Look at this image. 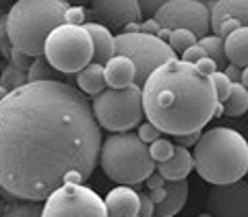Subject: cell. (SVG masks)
Returning a JSON list of instances; mask_svg holds the SVG:
<instances>
[{"label":"cell","instance_id":"1","mask_svg":"<svg viewBox=\"0 0 248 217\" xmlns=\"http://www.w3.org/2000/svg\"><path fill=\"white\" fill-rule=\"evenodd\" d=\"M102 141L79 89L64 81L25 83L0 97V188L21 201H44L66 172L91 178Z\"/></svg>","mask_w":248,"mask_h":217},{"label":"cell","instance_id":"2","mask_svg":"<svg viewBox=\"0 0 248 217\" xmlns=\"http://www.w3.org/2000/svg\"><path fill=\"white\" fill-rule=\"evenodd\" d=\"M143 116L159 133L188 135L207 126L217 99L209 77L180 58L168 60L147 77L141 87Z\"/></svg>","mask_w":248,"mask_h":217},{"label":"cell","instance_id":"3","mask_svg":"<svg viewBox=\"0 0 248 217\" xmlns=\"http://www.w3.org/2000/svg\"><path fill=\"white\" fill-rule=\"evenodd\" d=\"M197 174L209 184H232L248 172L246 139L234 128L215 126L201 133L192 151Z\"/></svg>","mask_w":248,"mask_h":217},{"label":"cell","instance_id":"4","mask_svg":"<svg viewBox=\"0 0 248 217\" xmlns=\"http://www.w3.org/2000/svg\"><path fill=\"white\" fill-rule=\"evenodd\" d=\"M68 4L64 0H17L6 13V33L13 48L44 56V44L52 29L64 23Z\"/></svg>","mask_w":248,"mask_h":217},{"label":"cell","instance_id":"5","mask_svg":"<svg viewBox=\"0 0 248 217\" xmlns=\"http://www.w3.org/2000/svg\"><path fill=\"white\" fill-rule=\"evenodd\" d=\"M97 164L110 180L122 186L141 184L151 172H155V161L151 159L147 145L130 130L114 133L102 141Z\"/></svg>","mask_w":248,"mask_h":217},{"label":"cell","instance_id":"6","mask_svg":"<svg viewBox=\"0 0 248 217\" xmlns=\"http://www.w3.org/2000/svg\"><path fill=\"white\" fill-rule=\"evenodd\" d=\"M91 114L99 128L110 133H128L141 124L143 104L141 87L130 85L124 89H104L91 102Z\"/></svg>","mask_w":248,"mask_h":217},{"label":"cell","instance_id":"7","mask_svg":"<svg viewBox=\"0 0 248 217\" xmlns=\"http://www.w3.org/2000/svg\"><path fill=\"white\" fill-rule=\"evenodd\" d=\"M44 58L60 75H77L91 62L93 44L83 25L62 23L50 31L44 44Z\"/></svg>","mask_w":248,"mask_h":217},{"label":"cell","instance_id":"8","mask_svg":"<svg viewBox=\"0 0 248 217\" xmlns=\"http://www.w3.org/2000/svg\"><path fill=\"white\" fill-rule=\"evenodd\" d=\"M114 56H124L135 64V85L143 87L155 68L161 66L168 60H176L178 56L172 52V48L159 40L157 35L147 33H118L114 35Z\"/></svg>","mask_w":248,"mask_h":217},{"label":"cell","instance_id":"9","mask_svg":"<svg viewBox=\"0 0 248 217\" xmlns=\"http://www.w3.org/2000/svg\"><path fill=\"white\" fill-rule=\"evenodd\" d=\"M42 217H108L106 205L85 184H60L44 199Z\"/></svg>","mask_w":248,"mask_h":217},{"label":"cell","instance_id":"10","mask_svg":"<svg viewBox=\"0 0 248 217\" xmlns=\"http://www.w3.org/2000/svg\"><path fill=\"white\" fill-rule=\"evenodd\" d=\"M153 19L161 29H186L197 40L209 33V9L195 0H168Z\"/></svg>","mask_w":248,"mask_h":217},{"label":"cell","instance_id":"11","mask_svg":"<svg viewBox=\"0 0 248 217\" xmlns=\"http://www.w3.org/2000/svg\"><path fill=\"white\" fill-rule=\"evenodd\" d=\"M207 213L211 217H248L246 182L213 184V188L207 192Z\"/></svg>","mask_w":248,"mask_h":217},{"label":"cell","instance_id":"12","mask_svg":"<svg viewBox=\"0 0 248 217\" xmlns=\"http://www.w3.org/2000/svg\"><path fill=\"white\" fill-rule=\"evenodd\" d=\"M91 15L95 23L108 27L110 31H124L130 23L141 21L137 0H89Z\"/></svg>","mask_w":248,"mask_h":217},{"label":"cell","instance_id":"13","mask_svg":"<svg viewBox=\"0 0 248 217\" xmlns=\"http://www.w3.org/2000/svg\"><path fill=\"white\" fill-rule=\"evenodd\" d=\"M108 217H139V192L130 186H116L104 201Z\"/></svg>","mask_w":248,"mask_h":217},{"label":"cell","instance_id":"14","mask_svg":"<svg viewBox=\"0 0 248 217\" xmlns=\"http://www.w3.org/2000/svg\"><path fill=\"white\" fill-rule=\"evenodd\" d=\"M192 168H195V161H192L190 151L180 145H174L172 157L155 164V172L164 178L166 182H172V180H184V178H188Z\"/></svg>","mask_w":248,"mask_h":217},{"label":"cell","instance_id":"15","mask_svg":"<svg viewBox=\"0 0 248 217\" xmlns=\"http://www.w3.org/2000/svg\"><path fill=\"white\" fill-rule=\"evenodd\" d=\"M236 19L242 25H248V0H215L209 9V29H217L223 21Z\"/></svg>","mask_w":248,"mask_h":217},{"label":"cell","instance_id":"16","mask_svg":"<svg viewBox=\"0 0 248 217\" xmlns=\"http://www.w3.org/2000/svg\"><path fill=\"white\" fill-rule=\"evenodd\" d=\"M166 188V199L159 205H155V215L157 217H174L176 213H180L186 201H188V180H172L164 184Z\"/></svg>","mask_w":248,"mask_h":217},{"label":"cell","instance_id":"17","mask_svg":"<svg viewBox=\"0 0 248 217\" xmlns=\"http://www.w3.org/2000/svg\"><path fill=\"white\" fill-rule=\"evenodd\" d=\"M104 79L108 89H124L135 85V64L124 56H112L104 64Z\"/></svg>","mask_w":248,"mask_h":217},{"label":"cell","instance_id":"18","mask_svg":"<svg viewBox=\"0 0 248 217\" xmlns=\"http://www.w3.org/2000/svg\"><path fill=\"white\" fill-rule=\"evenodd\" d=\"M85 31L89 33L91 37V44H93V58L91 62H95V64H106L108 60L114 56V35L112 31L99 25L95 21H89V23H83Z\"/></svg>","mask_w":248,"mask_h":217},{"label":"cell","instance_id":"19","mask_svg":"<svg viewBox=\"0 0 248 217\" xmlns=\"http://www.w3.org/2000/svg\"><path fill=\"white\" fill-rule=\"evenodd\" d=\"M223 54H226L228 64L238 68L248 66V29L238 27L230 35L223 37Z\"/></svg>","mask_w":248,"mask_h":217},{"label":"cell","instance_id":"20","mask_svg":"<svg viewBox=\"0 0 248 217\" xmlns=\"http://www.w3.org/2000/svg\"><path fill=\"white\" fill-rule=\"evenodd\" d=\"M77 87L85 97H95L97 93H102L106 89V79H104V66L89 62L85 68H81L75 77Z\"/></svg>","mask_w":248,"mask_h":217},{"label":"cell","instance_id":"21","mask_svg":"<svg viewBox=\"0 0 248 217\" xmlns=\"http://www.w3.org/2000/svg\"><path fill=\"white\" fill-rule=\"evenodd\" d=\"M221 110L230 118H238V116L246 114L248 110V89L242 87L240 83H232L230 95L226 97V102L221 104Z\"/></svg>","mask_w":248,"mask_h":217},{"label":"cell","instance_id":"22","mask_svg":"<svg viewBox=\"0 0 248 217\" xmlns=\"http://www.w3.org/2000/svg\"><path fill=\"white\" fill-rule=\"evenodd\" d=\"M40 81H60V73L50 66V62L44 56H37L27 68V83H40Z\"/></svg>","mask_w":248,"mask_h":217},{"label":"cell","instance_id":"23","mask_svg":"<svg viewBox=\"0 0 248 217\" xmlns=\"http://www.w3.org/2000/svg\"><path fill=\"white\" fill-rule=\"evenodd\" d=\"M197 44L205 50L207 58H211V60L215 62V64H217V71H221V68L228 64L226 54H223V40H221V37H217V35H209V33H207L205 37H201V40H197Z\"/></svg>","mask_w":248,"mask_h":217},{"label":"cell","instance_id":"24","mask_svg":"<svg viewBox=\"0 0 248 217\" xmlns=\"http://www.w3.org/2000/svg\"><path fill=\"white\" fill-rule=\"evenodd\" d=\"M25 83H27V71H21V68L11 64V62L4 66V71L0 73V91H4V93L19 89Z\"/></svg>","mask_w":248,"mask_h":217},{"label":"cell","instance_id":"25","mask_svg":"<svg viewBox=\"0 0 248 217\" xmlns=\"http://www.w3.org/2000/svg\"><path fill=\"white\" fill-rule=\"evenodd\" d=\"M166 44L172 48L174 54H182L184 50H188L192 44H197V37L192 35L190 31H186V29H172L168 33Z\"/></svg>","mask_w":248,"mask_h":217},{"label":"cell","instance_id":"26","mask_svg":"<svg viewBox=\"0 0 248 217\" xmlns=\"http://www.w3.org/2000/svg\"><path fill=\"white\" fill-rule=\"evenodd\" d=\"M2 217H42V201H23L9 207Z\"/></svg>","mask_w":248,"mask_h":217},{"label":"cell","instance_id":"27","mask_svg":"<svg viewBox=\"0 0 248 217\" xmlns=\"http://www.w3.org/2000/svg\"><path fill=\"white\" fill-rule=\"evenodd\" d=\"M149 155H151V159L155 161V164H159V161H166L172 157V153H174V143L172 141H168V139H157V141H153L149 143Z\"/></svg>","mask_w":248,"mask_h":217},{"label":"cell","instance_id":"28","mask_svg":"<svg viewBox=\"0 0 248 217\" xmlns=\"http://www.w3.org/2000/svg\"><path fill=\"white\" fill-rule=\"evenodd\" d=\"M209 81H211V85H213L217 104H223L226 102V97L230 95V89H232V83L228 81V77L223 75L221 71H215L211 77H209Z\"/></svg>","mask_w":248,"mask_h":217},{"label":"cell","instance_id":"29","mask_svg":"<svg viewBox=\"0 0 248 217\" xmlns=\"http://www.w3.org/2000/svg\"><path fill=\"white\" fill-rule=\"evenodd\" d=\"M166 2L168 0H137L139 11H141V17H147V19L155 17V13H157Z\"/></svg>","mask_w":248,"mask_h":217},{"label":"cell","instance_id":"30","mask_svg":"<svg viewBox=\"0 0 248 217\" xmlns=\"http://www.w3.org/2000/svg\"><path fill=\"white\" fill-rule=\"evenodd\" d=\"M139 139H141V143H153V141H157V139L161 137V133L157 128L153 126L151 122H141L139 124V135H137Z\"/></svg>","mask_w":248,"mask_h":217},{"label":"cell","instance_id":"31","mask_svg":"<svg viewBox=\"0 0 248 217\" xmlns=\"http://www.w3.org/2000/svg\"><path fill=\"white\" fill-rule=\"evenodd\" d=\"M13 50V44L9 40V33H6V13L0 17V56L9 60V54Z\"/></svg>","mask_w":248,"mask_h":217},{"label":"cell","instance_id":"32","mask_svg":"<svg viewBox=\"0 0 248 217\" xmlns=\"http://www.w3.org/2000/svg\"><path fill=\"white\" fill-rule=\"evenodd\" d=\"M85 15H87V11H85L83 6H68L64 13V23L66 25H83Z\"/></svg>","mask_w":248,"mask_h":217},{"label":"cell","instance_id":"33","mask_svg":"<svg viewBox=\"0 0 248 217\" xmlns=\"http://www.w3.org/2000/svg\"><path fill=\"white\" fill-rule=\"evenodd\" d=\"M9 60H11V64H15L17 68H21V71H27V68L31 66V62H33V58H31L29 54L21 52V50H17V48H13V50H11Z\"/></svg>","mask_w":248,"mask_h":217},{"label":"cell","instance_id":"34","mask_svg":"<svg viewBox=\"0 0 248 217\" xmlns=\"http://www.w3.org/2000/svg\"><path fill=\"white\" fill-rule=\"evenodd\" d=\"M180 60H184V62H190V64H195V62L197 60H201V58H205L207 56V54H205V50L203 48H201V46L199 44H192L190 46V48L188 50H184L182 54H180Z\"/></svg>","mask_w":248,"mask_h":217},{"label":"cell","instance_id":"35","mask_svg":"<svg viewBox=\"0 0 248 217\" xmlns=\"http://www.w3.org/2000/svg\"><path fill=\"white\" fill-rule=\"evenodd\" d=\"M201 133H203V130H197V133H188V135H176L174 141H176V145H180V147H184V149H188V147H195V143L199 141Z\"/></svg>","mask_w":248,"mask_h":217},{"label":"cell","instance_id":"36","mask_svg":"<svg viewBox=\"0 0 248 217\" xmlns=\"http://www.w3.org/2000/svg\"><path fill=\"white\" fill-rule=\"evenodd\" d=\"M195 68H197V71L201 73V75H205V77H211L215 71H217V64H215V62L211 60V58H201V60H197L195 62Z\"/></svg>","mask_w":248,"mask_h":217},{"label":"cell","instance_id":"37","mask_svg":"<svg viewBox=\"0 0 248 217\" xmlns=\"http://www.w3.org/2000/svg\"><path fill=\"white\" fill-rule=\"evenodd\" d=\"M155 215V205L147 195H139V217H151Z\"/></svg>","mask_w":248,"mask_h":217},{"label":"cell","instance_id":"38","mask_svg":"<svg viewBox=\"0 0 248 217\" xmlns=\"http://www.w3.org/2000/svg\"><path fill=\"white\" fill-rule=\"evenodd\" d=\"M159 23L155 21L153 17L151 19H147L145 23H141V25H139V31H141V33H147V35H157L159 33Z\"/></svg>","mask_w":248,"mask_h":217},{"label":"cell","instance_id":"39","mask_svg":"<svg viewBox=\"0 0 248 217\" xmlns=\"http://www.w3.org/2000/svg\"><path fill=\"white\" fill-rule=\"evenodd\" d=\"M221 73L228 77L230 83H240V73H242V68H238L234 64H226V66L221 68Z\"/></svg>","mask_w":248,"mask_h":217},{"label":"cell","instance_id":"40","mask_svg":"<svg viewBox=\"0 0 248 217\" xmlns=\"http://www.w3.org/2000/svg\"><path fill=\"white\" fill-rule=\"evenodd\" d=\"M145 184H147V188H159V186H164L166 184V180H164V178H161L157 172H151L149 176H147L145 178Z\"/></svg>","mask_w":248,"mask_h":217},{"label":"cell","instance_id":"41","mask_svg":"<svg viewBox=\"0 0 248 217\" xmlns=\"http://www.w3.org/2000/svg\"><path fill=\"white\" fill-rule=\"evenodd\" d=\"M147 197H149V201L153 205H159L161 201L166 199V188L164 186H159V188H151L149 192H147Z\"/></svg>","mask_w":248,"mask_h":217},{"label":"cell","instance_id":"42","mask_svg":"<svg viewBox=\"0 0 248 217\" xmlns=\"http://www.w3.org/2000/svg\"><path fill=\"white\" fill-rule=\"evenodd\" d=\"M240 85L248 89V71L246 68H242V73H240Z\"/></svg>","mask_w":248,"mask_h":217},{"label":"cell","instance_id":"43","mask_svg":"<svg viewBox=\"0 0 248 217\" xmlns=\"http://www.w3.org/2000/svg\"><path fill=\"white\" fill-rule=\"evenodd\" d=\"M64 2H66L68 6H83V4H87L89 0H64Z\"/></svg>","mask_w":248,"mask_h":217},{"label":"cell","instance_id":"44","mask_svg":"<svg viewBox=\"0 0 248 217\" xmlns=\"http://www.w3.org/2000/svg\"><path fill=\"white\" fill-rule=\"evenodd\" d=\"M195 2H199V4H203V6H207V9H211V6L215 4V0H195Z\"/></svg>","mask_w":248,"mask_h":217},{"label":"cell","instance_id":"45","mask_svg":"<svg viewBox=\"0 0 248 217\" xmlns=\"http://www.w3.org/2000/svg\"><path fill=\"white\" fill-rule=\"evenodd\" d=\"M199 217H211V215H209V213H207V211H205V213H201V215H199Z\"/></svg>","mask_w":248,"mask_h":217},{"label":"cell","instance_id":"46","mask_svg":"<svg viewBox=\"0 0 248 217\" xmlns=\"http://www.w3.org/2000/svg\"><path fill=\"white\" fill-rule=\"evenodd\" d=\"M2 15H4V11H2V9H0V17H2Z\"/></svg>","mask_w":248,"mask_h":217}]
</instances>
